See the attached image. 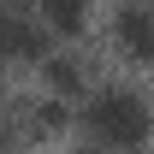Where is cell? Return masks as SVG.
I'll use <instances>...</instances> for the list:
<instances>
[{"instance_id":"277c9868","label":"cell","mask_w":154,"mask_h":154,"mask_svg":"<svg viewBox=\"0 0 154 154\" xmlns=\"http://www.w3.org/2000/svg\"><path fill=\"white\" fill-rule=\"evenodd\" d=\"M42 65H48V83H54L59 95H77V89H83V65H77V54L59 48V54H48Z\"/></svg>"},{"instance_id":"6da1fadb","label":"cell","mask_w":154,"mask_h":154,"mask_svg":"<svg viewBox=\"0 0 154 154\" xmlns=\"http://www.w3.org/2000/svg\"><path fill=\"white\" fill-rule=\"evenodd\" d=\"M83 131L101 148H142L148 131H154V107L131 83H95L83 95Z\"/></svg>"},{"instance_id":"3957f363","label":"cell","mask_w":154,"mask_h":154,"mask_svg":"<svg viewBox=\"0 0 154 154\" xmlns=\"http://www.w3.org/2000/svg\"><path fill=\"white\" fill-rule=\"evenodd\" d=\"M0 54H18V59H48V30H42L30 12H6V6H0Z\"/></svg>"},{"instance_id":"7a4b0ae2","label":"cell","mask_w":154,"mask_h":154,"mask_svg":"<svg viewBox=\"0 0 154 154\" xmlns=\"http://www.w3.org/2000/svg\"><path fill=\"white\" fill-rule=\"evenodd\" d=\"M113 42L125 59L154 65V6H119L113 12Z\"/></svg>"},{"instance_id":"5b68a950","label":"cell","mask_w":154,"mask_h":154,"mask_svg":"<svg viewBox=\"0 0 154 154\" xmlns=\"http://www.w3.org/2000/svg\"><path fill=\"white\" fill-rule=\"evenodd\" d=\"M42 18L54 24V30H77V24H83V12H77V6H59V0H54V6H48Z\"/></svg>"}]
</instances>
